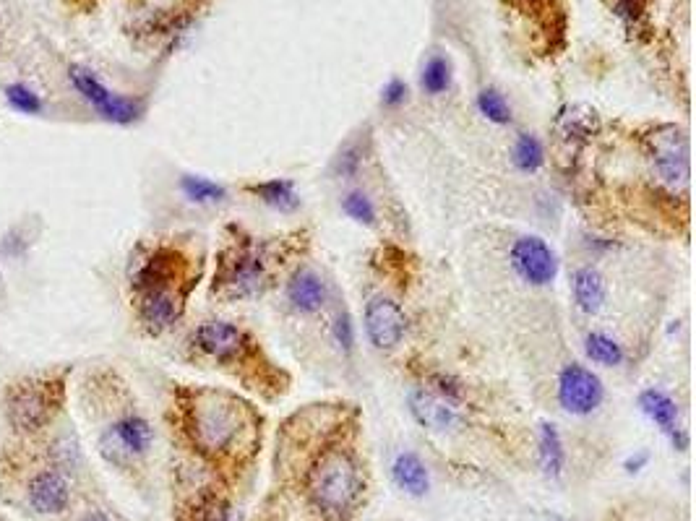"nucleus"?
Instances as JSON below:
<instances>
[{"label": "nucleus", "mask_w": 696, "mask_h": 521, "mask_svg": "<svg viewBox=\"0 0 696 521\" xmlns=\"http://www.w3.org/2000/svg\"><path fill=\"white\" fill-rule=\"evenodd\" d=\"M298 417L311 449H300L285 430L290 449H282V464L292 467L290 490L316 521H350L365 503L368 472L347 430L345 404H311Z\"/></svg>", "instance_id": "1"}, {"label": "nucleus", "mask_w": 696, "mask_h": 521, "mask_svg": "<svg viewBox=\"0 0 696 521\" xmlns=\"http://www.w3.org/2000/svg\"><path fill=\"white\" fill-rule=\"evenodd\" d=\"M183 430L204 459L240 462L256 451L261 415L230 391L193 389L183 402Z\"/></svg>", "instance_id": "2"}, {"label": "nucleus", "mask_w": 696, "mask_h": 521, "mask_svg": "<svg viewBox=\"0 0 696 521\" xmlns=\"http://www.w3.org/2000/svg\"><path fill=\"white\" fill-rule=\"evenodd\" d=\"M292 251L295 243L287 238H256L235 230V238L227 240L217 256L212 292L230 303L261 297L285 269Z\"/></svg>", "instance_id": "3"}, {"label": "nucleus", "mask_w": 696, "mask_h": 521, "mask_svg": "<svg viewBox=\"0 0 696 521\" xmlns=\"http://www.w3.org/2000/svg\"><path fill=\"white\" fill-rule=\"evenodd\" d=\"M191 347L201 357L212 360L214 365L225 368L230 376L246 383L248 389L261 391L264 396H277L285 389V381H279L282 373L261 350L259 339L251 337V331L230 321H204L191 334Z\"/></svg>", "instance_id": "4"}, {"label": "nucleus", "mask_w": 696, "mask_h": 521, "mask_svg": "<svg viewBox=\"0 0 696 521\" xmlns=\"http://www.w3.org/2000/svg\"><path fill=\"white\" fill-rule=\"evenodd\" d=\"M60 407V383L24 378L6 394L8 423L21 433H37L55 417Z\"/></svg>", "instance_id": "5"}, {"label": "nucleus", "mask_w": 696, "mask_h": 521, "mask_svg": "<svg viewBox=\"0 0 696 521\" xmlns=\"http://www.w3.org/2000/svg\"><path fill=\"white\" fill-rule=\"evenodd\" d=\"M191 261L173 245H157L141 258L133 269V292L154 290V287H178L191 290Z\"/></svg>", "instance_id": "6"}, {"label": "nucleus", "mask_w": 696, "mask_h": 521, "mask_svg": "<svg viewBox=\"0 0 696 521\" xmlns=\"http://www.w3.org/2000/svg\"><path fill=\"white\" fill-rule=\"evenodd\" d=\"M154 443V428L139 412H126L115 423L107 425V430L100 438L102 454L113 464L126 467L133 459L149 454Z\"/></svg>", "instance_id": "7"}, {"label": "nucleus", "mask_w": 696, "mask_h": 521, "mask_svg": "<svg viewBox=\"0 0 696 521\" xmlns=\"http://www.w3.org/2000/svg\"><path fill=\"white\" fill-rule=\"evenodd\" d=\"M68 79H71L73 89L100 113V118L110 120V123H118V126H128V123L141 118V105L136 99L113 92V89L102 84L89 68L71 66Z\"/></svg>", "instance_id": "8"}, {"label": "nucleus", "mask_w": 696, "mask_h": 521, "mask_svg": "<svg viewBox=\"0 0 696 521\" xmlns=\"http://www.w3.org/2000/svg\"><path fill=\"white\" fill-rule=\"evenodd\" d=\"M652 167L668 191H686L689 185V141L676 126L657 128L652 136Z\"/></svg>", "instance_id": "9"}, {"label": "nucleus", "mask_w": 696, "mask_h": 521, "mask_svg": "<svg viewBox=\"0 0 696 521\" xmlns=\"http://www.w3.org/2000/svg\"><path fill=\"white\" fill-rule=\"evenodd\" d=\"M511 269L530 287H551L558 277V253L540 235H522L509 251Z\"/></svg>", "instance_id": "10"}, {"label": "nucleus", "mask_w": 696, "mask_h": 521, "mask_svg": "<svg viewBox=\"0 0 696 521\" xmlns=\"http://www.w3.org/2000/svg\"><path fill=\"white\" fill-rule=\"evenodd\" d=\"M605 399V386L595 370L582 363H569L558 373V404L574 417L592 415Z\"/></svg>", "instance_id": "11"}, {"label": "nucleus", "mask_w": 696, "mask_h": 521, "mask_svg": "<svg viewBox=\"0 0 696 521\" xmlns=\"http://www.w3.org/2000/svg\"><path fill=\"white\" fill-rule=\"evenodd\" d=\"M365 337L381 352L397 350L407 334V316L397 300L386 295H373L365 303Z\"/></svg>", "instance_id": "12"}, {"label": "nucleus", "mask_w": 696, "mask_h": 521, "mask_svg": "<svg viewBox=\"0 0 696 521\" xmlns=\"http://www.w3.org/2000/svg\"><path fill=\"white\" fill-rule=\"evenodd\" d=\"M136 295V316L139 324L144 326L149 334H165L167 329H173L183 318L186 310L188 290H178V287H154V290L133 292Z\"/></svg>", "instance_id": "13"}, {"label": "nucleus", "mask_w": 696, "mask_h": 521, "mask_svg": "<svg viewBox=\"0 0 696 521\" xmlns=\"http://www.w3.org/2000/svg\"><path fill=\"white\" fill-rule=\"evenodd\" d=\"M410 415L423 428L433 433H446L457 425L459 417V389L457 386H441V389H415L407 399Z\"/></svg>", "instance_id": "14"}, {"label": "nucleus", "mask_w": 696, "mask_h": 521, "mask_svg": "<svg viewBox=\"0 0 696 521\" xmlns=\"http://www.w3.org/2000/svg\"><path fill=\"white\" fill-rule=\"evenodd\" d=\"M285 297L295 313L300 316H313L329 303V284L319 271L311 266H298L285 284Z\"/></svg>", "instance_id": "15"}, {"label": "nucleus", "mask_w": 696, "mask_h": 521, "mask_svg": "<svg viewBox=\"0 0 696 521\" xmlns=\"http://www.w3.org/2000/svg\"><path fill=\"white\" fill-rule=\"evenodd\" d=\"M639 407H642L644 415L650 417V423H655L660 428V433L670 438L673 449H689V433L678 425V404L673 402V396L668 391L655 389V386L644 389L639 394Z\"/></svg>", "instance_id": "16"}, {"label": "nucleus", "mask_w": 696, "mask_h": 521, "mask_svg": "<svg viewBox=\"0 0 696 521\" xmlns=\"http://www.w3.org/2000/svg\"><path fill=\"white\" fill-rule=\"evenodd\" d=\"M68 501H71V490H68V480L55 469H45L29 480L27 485V503L32 511L45 516H55L60 511H66Z\"/></svg>", "instance_id": "17"}, {"label": "nucleus", "mask_w": 696, "mask_h": 521, "mask_svg": "<svg viewBox=\"0 0 696 521\" xmlns=\"http://www.w3.org/2000/svg\"><path fill=\"white\" fill-rule=\"evenodd\" d=\"M571 295H574V305L582 310L584 316H595L600 313L608 300V284H605L603 274L592 266H579L571 274Z\"/></svg>", "instance_id": "18"}, {"label": "nucleus", "mask_w": 696, "mask_h": 521, "mask_svg": "<svg viewBox=\"0 0 696 521\" xmlns=\"http://www.w3.org/2000/svg\"><path fill=\"white\" fill-rule=\"evenodd\" d=\"M392 480L402 493L412 495V498H423L431 488V475L428 467L423 464L415 451H402L392 462Z\"/></svg>", "instance_id": "19"}, {"label": "nucleus", "mask_w": 696, "mask_h": 521, "mask_svg": "<svg viewBox=\"0 0 696 521\" xmlns=\"http://www.w3.org/2000/svg\"><path fill=\"white\" fill-rule=\"evenodd\" d=\"M251 196H256L261 204L272 206L282 214H292L300 209V193L295 188V183L287 178H269L261 180V183H253L246 188Z\"/></svg>", "instance_id": "20"}, {"label": "nucleus", "mask_w": 696, "mask_h": 521, "mask_svg": "<svg viewBox=\"0 0 696 521\" xmlns=\"http://www.w3.org/2000/svg\"><path fill=\"white\" fill-rule=\"evenodd\" d=\"M600 131V118L595 110L584 105H574L561 110L556 120V133L566 141H587Z\"/></svg>", "instance_id": "21"}, {"label": "nucleus", "mask_w": 696, "mask_h": 521, "mask_svg": "<svg viewBox=\"0 0 696 521\" xmlns=\"http://www.w3.org/2000/svg\"><path fill=\"white\" fill-rule=\"evenodd\" d=\"M537 456L540 467L551 480H558L566 469V449L561 441V433L553 423H540V436H537Z\"/></svg>", "instance_id": "22"}, {"label": "nucleus", "mask_w": 696, "mask_h": 521, "mask_svg": "<svg viewBox=\"0 0 696 521\" xmlns=\"http://www.w3.org/2000/svg\"><path fill=\"white\" fill-rule=\"evenodd\" d=\"M451 81H454V66H451V58L444 53H433L431 58L425 60L423 71H420V89L431 97H441L451 89Z\"/></svg>", "instance_id": "23"}, {"label": "nucleus", "mask_w": 696, "mask_h": 521, "mask_svg": "<svg viewBox=\"0 0 696 521\" xmlns=\"http://www.w3.org/2000/svg\"><path fill=\"white\" fill-rule=\"evenodd\" d=\"M180 191H183V196H186L191 204L199 206L225 204L227 196H230L225 185L212 178H204V175H183V178H180Z\"/></svg>", "instance_id": "24"}, {"label": "nucleus", "mask_w": 696, "mask_h": 521, "mask_svg": "<svg viewBox=\"0 0 696 521\" xmlns=\"http://www.w3.org/2000/svg\"><path fill=\"white\" fill-rule=\"evenodd\" d=\"M584 355L590 357L595 365H603V368H618L626 360L624 347L613 337L603 334V331H590L584 337Z\"/></svg>", "instance_id": "25"}, {"label": "nucleus", "mask_w": 696, "mask_h": 521, "mask_svg": "<svg viewBox=\"0 0 696 521\" xmlns=\"http://www.w3.org/2000/svg\"><path fill=\"white\" fill-rule=\"evenodd\" d=\"M511 162L522 175L537 172L545 165L543 141L537 139L535 133H519V139L514 141V149H511Z\"/></svg>", "instance_id": "26"}, {"label": "nucleus", "mask_w": 696, "mask_h": 521, "mask_svg": "<svg viewBox=\"0 0 696 521\" xmlns=\"http://www.w3.org/2000/svg\"><path fill=\"white\" fill-rule=\"evenodd\" d=\"M342 212H345L355 225L376 227V219H378L376 204H373V198L368 196V193L360 191V188H355V191L342 196Z\"/></svg>", "instance_id": "27"}, {"label": "nucleus", "mask_w": 696, "mask_h": 521, "mask_svg": "<svg viewBox=\"0 0 696 521\" xmlns=\"http://www.w3.org/2000/svg\"><path fill=\"white\" fill-rule=\"evenodd\" d=\"M478 110L488 123L493 126H509L514 115H511V105L506 102V97L498 89L488 86L483 92L478 94Z\"/></svg>", "instance_id": "28"}, {"label": "nucleus", "mask_w": 696, "mask_h": 521, "mask_svg": "<svg viewBox=\"0 0 696 521\" xmlns=\"http://www.w3.org/2000/svg\"><path fill=\"white\" fill-rule=\"evenodd\" d=\"M6 99H8V105L14 107L16 113L21 115H40L42 110H45V102H42L40 94L24 84L6 86Z\"/></svg>", "instance_id": "29"}, {"label": "nucleus", "mask_w": 696, "mask_h": 521, "mask_svg": "<svg viewBox=\"0 0 696 521\" xmlns=\"http://www.w3.org/2000/svg\"><path fill=\"white\" fill-rule=\"evenodd\" d=\"M332 337L334 344H339V350L345 352V355H352V350H355V324H352L347 310H339L337 318H334Z\"/></svg>", "instance_id": "30"}, {"label": "nucleus", "mask_w": 696, "mask_h": 521, "mask_svg": "<svg viewBox=\"0 0 696 521\" xmlns=\"http://www.w3.org/2000/svg\"><path fill=\"white\" fill-rule=\"evenodd\" d=\"M407 97H410V86L397 76L386 81V86L381 89V105L389 107V110H397V107L405 105Z\"/></svg>", "instance_id": "31"}, {"label": "nucleus", "mask_w": 696, "mask_h": 521, "mask_svg": "<svg viewBox=\"0 0 696 521\" xmlns=\"http://www.w3.org/2000/svg\"><path fill=\"white\" fill-rule=\"evenodd\" d=\"M334 167H337L339 175H355L360 167V152L358 146H350V149H345V152L339 154L337 162H334Z\"/></svg>", "instance_id": "32"}, {"label": "nucleus", "mask_w": 696, "mask_h": 521, "mask_svg": "<svg viewBox=\"0 0 696 521\" xmlns=\"http://www.w3.org/2000/svg\"><path fill=\"white\" fill-rule=\"evenodd\" d=\"M79 521H113V519H110L105 511H97V508H94V511H87V514L81 516Z\"/></svg>", "instance_id": "33"}, {"label": "nucleus", "mask_w": 696, "mask_h": 521, "mask_svg": "<svg viewBox=\"0 0 696 521\" xmlns=\"http://www.w3.org/2000/svg\"><path fill=\"white\" fill-rule=\"evenodd\" d=\"M644 462H647V456H639V459H631V462L629 464H626V467H642V464ZM631 472H634V469H631Z\"/></svg>", "instance_id": "34"}]
</instances>
